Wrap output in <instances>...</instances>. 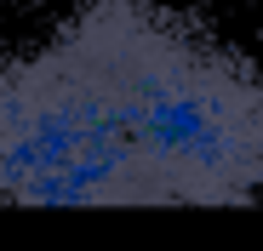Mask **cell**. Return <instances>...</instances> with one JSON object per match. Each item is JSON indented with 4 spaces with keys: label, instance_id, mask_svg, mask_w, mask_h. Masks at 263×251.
<instances>
[{
    "label": "cell",
    "instance_id": "6da1fadb",
    "mask_svg": "<svg viewBox=\"0 0 263 251\" xmlns=\"http://www.w3.org/2000/svg\"><path fill=\"white\" fill-rule=\"evenodd\" d=\"M263 69L160 0H86L0 57V205H257Z\"/></svg>",
    "mask_w": 263,
    "mask_h": 251
}]
</instances>
